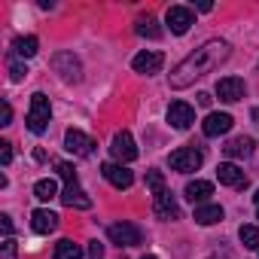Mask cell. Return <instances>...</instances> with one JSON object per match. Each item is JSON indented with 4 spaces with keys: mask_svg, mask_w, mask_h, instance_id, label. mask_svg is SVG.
<instances>
[{
    "mask_svg": "<svg viewBox=\"0 0 259 259\" xmlns=\"http://www.w3.org/2000/svg\"><path fill=\"white\" fill-rule=\"evenodd\" d=\"M232 46L226 40H207L201 49H195L192 55H186L168 76L171 89H189L195 79H201L204 73H213L226 58H229Z\"/></svg>",
    "mask_w": 259,
    "mask_h": 259,
    "instance_id": "1",
    "label": "cell"
},
{
    "mask_svg": "<svg viewBox=\"0 0 259 259\" xmlns=\"http://www.w3.org/2000/svg\"><path fill=\"white\" fill-rule=\"evenodd\" d=\"M49 119H52V107H49V98L43 92H37L31 98V110H28V128L34 135H43L49 128Z\"/></svg>",
    "mask_w": 259,
    "mask_h": 259,
    "instance_id": "2",
    "label": "cell"
},
{
    "mask_svg": "<svg viewBox=\"0 0 259 259\" xmlns=\"http://www.w3.org/2000/svg\"><path fill=\"white\" fill-rule=\"evenodd\" d=\"M171 168L174 171H180V174H189V171H198L201 168V162H204V156H201V150H195V147H180V150H174L171 153Z\"/></svg>",
    "mask_w": 259,
    "mask_h": 259,
    "instance_id": "3",
    "label": "cell"
},
{
    "mask_svg": "<svg viewBox=\"0 0 259 259\" xmlns=\"http://www.w3.org/2000/svg\"><path fill=\"white\" fill-rule=\"evenodd\" d=\"M107 235H110V241L119 244V247H138V244L144 241V232H141L135 223H113V226L107 229Z\"/></svg>",
    "mask_w": 259,
    "mask_h": 259,
    "instance_id": "4",
    "label": "cell"
},
{
    "mask_svg": "<svg viewBox=\"0 0 259 259\" xmlns=\"http://www.w3.org/2000/svg\"><path fill=\"white\" fill-rule=\"evenodd\" d=\"M64 150L73 153V156H79V159H89L95 153V141L89 135H82L79 128H70V132L64 135Z\"/></svg>",
    "mask_w": 259,
    "mask_h": 259,
    "instance_id": "5",
    "label": "cell"
},
{
    "mask_svg": "<svg viewBox=\"0 0 259 259\" xmlns=\"http://www.w3.org/2000/svg\"><path fill=\"white\" fill-rule=\"evenodd\" d=\"M101 174H104V180H110L116 189H128L135 183V174L128 171L125 165H119V162H104L101 165Z\"/></svg>",
    "mask_w": 259,
    "mask_h": 259,
    "instance_id": "6",
    "label": "cell"
},
{
    "mask_svg": "<svg viewBox=\"0 0 259 259\" xmlns=\"http://www.w3.org/2000/svg\"><path fill=\"white\" fill-rule=\"evenodd\" d=\"M165 22H168L171 34H186V31L192 28L195 16H192V10H189V7H171V10H168V16H165Z\"/></svg>",
    "mask_w": 259,
    "mask_h": 259,
    "instance_id": "7",
    "label": "cell"
},
{
    "mask_svg": "<svg viewBox=\"0 0 259 259\" xmlns=\"http://www.w3.org/2000/svg\"><path fill=\"white\" fill-rule=\"evenodd\" d=\"M52 67H55V73H61L64 82H76L79 79V61L73 58V52H58L52 58Z\"/></svg>",
    "mask_w": 259,
    "mask_h": 259,
    "instance_id": "8",
    "label": "cell"
},
{
    "mask_svg": "<svg viewBox=\"0 0 259 259\" xmlns=\"http://www.w3.org/2000/svg\"><path fill=\"white\" fill-rule=\"evenodd\" d=\"M110 153H113V159H119V162H135V159H138V147H135V141H132V135H128V132H119V135L113 138Z\"/></svg>",
    "mask_w": 259,
    "mask_h": 259,
    "instance_id": "9",
    "label": "cell"
},
{
    "mask_svg": "<svg viewBox=\"0 0 259 259\" xmlns=\"http://www.w3.org/2000/svg\"><path fill=\"white\" fill-rule=\"evenodd\" d=\"M217 95H220V101H226V104L241 101V98H244V79H241V76H223V79L217 82Z\"/></svg>",
    "mask_w": 259,
    "mask_h": 259,
    "instance_id": "10",
    "label": "cell"
},
{
    "mask_svg": "<svg viewBox=\"0 0 259 259\" xmlns=\"http://www.w3.org/2000/svg\"><path fill=\"white\" fill-rule=\"evenodd\" d=\"M168 122L183 132V128H189V125L195 122V110H192L186 101H174V104L168 107Z\"/></svg>",
    "mask_w": 259,
    "mask_h": 259,
    "instance_id": "11",
    "label": "cell"
},
{
    "mask_svg": "<svg viewBox=\"0 0 259 259\" xmlns=\"http://www.w3.org/2000/svg\"><path fill=\"white\" fill-rule=\"evenodd\" d=\"M162 64H165V55L162 52H141V55H135V61H132V67L138 70V73H159L162 70Z\"/></svg>",
    "mask_w": 259,
    "mask_h": 259,
    "instance_id": "12",
    "label": "cell"
},
{
    "mask_svg": "<svg viewBox=\"0 0 259 259\" xmlns=\"http://www.w3.org/2000/svg\"><path fill=\"white\" fill-rule=\"evenodd\" d=\"M232 116L229 113H210L207 119H204V125H201V132L207 135V138H220V135H226L229 128H232Z\"/></svg>",
    "mask_w": 259,
    "mask_h": 259,
    "instance_id": "13",
    "label": "cell"
},
{
    "mask_svg": "<svg viewBox=\"0 0 259 259\" xmlns=\"http://www.w3.org/2000/svg\"><path fill=\"white\" fill-rule=\"evenodd\" d=\"M31 229L40 232V235L55 232V229H58V213H52V210H46V207L34 210V213H31Z\"/></svg>",
    "mask_w": 259,
    "mask_h": 259,
    "instance_id": "14",
    "label": "cell"
},
{
    "mask_svg": "<svg viewBox=\"0 0 259 259\" xmlns=\"http://www.w3.org/2000/svg\"><path fill=\"white\" fill-rule=\"evenodd\" d=\"M58 198H61L67 207H79V210H89V207H92V198H89L76 183H67V186H64V192H61Z\"/></svg>",
    "mask_w": 259,
    "mask_h": 259,
    "instance_id": "15",
    "label": "cell"
},
{
    "mask_svg": "<svg viewBox=\"0 0 259 259\" xmlns=\"http://www.w3.org/2000/svg\"><path fill=\"white\" fill-rule=\"evenodd\" d=\"M217 177H220L223 186H244V183H247L244 171H241L238 165H232V162H223V165L217 168Z\"/></svg>",
    "mask_w": 259,
    "mask_h": 259,
    "instance_id": "16",
    "label": "cell"
},
{
    "mask_svg": "<svg viewBox=\"0 0 259 259\" xmlns=\"http://www.w3.org/2000/svg\"><path fill=\"white\" fill-rule=\"evenodd\" d=\"M156 213H159L162 220H177V217H180V207H177V201H174V195H171L168 189L156 195Z\"/></svg>",
    "mask_w": 259,
    "mask_h": 259,
    "instance_id": "17",
    "label": "cell"
},
{
    "mask_svg": "<svg viewBox=\"0 0 259 259\" xmlns=\"http://www.w3.org/2000/svg\"><path fill=\"white\" fill-rule=\"evenodd\" d=\"M253 138H235V141H229L223 150H226V156L229 159H247V156H253Z\"/></svg>",
    "mask_w": 259,
    "mask_h": 259,
    "instance_id": "18",
    "label": "cell"
},
{
    "mask_svg": "<svg viewBox=\"0 0 259 259\" xmlns=\"http://www.w3.org/2000/svg\"><path fill=\"white\" fill-rule=\"evenodd\" d=\"M213 195V183H207V180H192V183H186V198L195 204H201V201H207Z\"/></svg>",
    "mask_w": 259,
    "mask_h": 259,
    "instance_id": "19",
    "label": "cell"
},
{
    "mask_svg": "<svg viewBox=\"0 0 259 259\" xmlns=\"http://www.w3.org/2000/svg\"><path fill=\"white\" fill-rule=\"evenodd\" d=\"M220 220H223V207H220V204H201V207H195V223L213 226V223H220Z\"/></svg>",
    "mask_w": 259,
    "mask_h": 259,
    "instance_id": "20",
    "label": "cell"
},
{
    "mask_svg": "<svg viewBox=\"0 0 259 259\" xmlns=\"http://www.w3.org/2000/svg\"><path fill=\"white\" fill-rule=\"evenodd\" d=\"M37 49H40V40H37V37H19V40L13 43V52H16L19 58H34Z\"/></svg>",
    "mask_w": 259,
    "mask_h": 259,
    "instance_id": "21",
    "label": "cell"
},
{
    "mask_svg": "<svg viewBox=\"0 0 259 259\" xmlns=\"http://www.w3.org/2000/svg\"><path fill=\"white\" fill-rule=\"evenodd\" d=\"M52 259H82V250H79V244H73V241H58L55 244V253H52Z\"/></svg>",
    "mask_w": 259,
    "mask_h": 259,
    "instance_id": "22",
    "label": "cell"
},
{
    "mask_svg": "<svg viewBox=\"0 0 259 259\" xmlns=\"http://www.w3.org/2000/svg\"><path fill=\"white\" fill-rule=\"evenodd\" d=\"M34 195H37L40 201H49V198H55V195H58V186H55V180H49V177H46V180H37V183H34Z\"/></svg>",
    "mask_w": 259,
    "mask_h": 259,
    "instance_id": "23",
    "label": "cell"
},
{
    "mask_svg": "<svg viewBox=\"0 0 259 259\" xmlns=\"http://www.w3.org/2000/svg\"><path fill=\"white\" fill-rule=\"evenodd\" d=\"M141 37H150V40H156L159 34H162V28L156 25V19L153 16H147V19H138V28H135Z\"/></svg>",
    "mask_w": 259,
    "mask_h": 259,
    "instance_id": "24",
    "label": "cell"
},
{
    "mask_svg": "<svg viewBox=\"0 0 259 259\" xmlns=\"http://www.w3.org/2000/svg\"><path fill=\"white\" fill-rule=\"evenodd\" d=\"M238 238H241L244 247L259 250V229H256V226H241V229H238Z\"/></svg>",
    "mask_w": 259,
    "mask_h": 259,
    "instance_id": "25",
    "label": "cell"
},
{
    "mask_svg": "<svg viewBox=\"0 0 259 259\" xmlns=\"http://www.w3.org/2000/svg\"><path fill=\"white\" fill-rule=\"evenodd\" d=\"M147 186L153 189V195L165 192V177H162V171H147Z\"/></svg>",
    "mask_w": 259,
    "mask_h": 259,
    "instance_id": "26",
    "label": "cell"
},
{
    "mask_svg": "<svg viewBox=\"0 0 259 259\" xmlns=\"http://www.w3.org/2000/svg\"><path fill=\"white\" fill-rule=\"evenodd\" d=\"M55 171H58V177H61L64 183H76V171H73V165H70V162H58V165H55Z\"/></svg>",
    "mask_w": 259,
    "mask_h": 259,
    "instance_id": "27",
    "label": "cell"
},
{
    "mask_svg": "<svg viewBox=\"0 0 259 259\" xmlns=\"http://www.w3.org/2000/svg\"><path fill=\"white\" fill-rule=\"evenodd\" d=\"M25 73H28V67H25V64H19V61L13 58V61H10V76H13V82H19Z\"/></svg>",
    "mask_w": 259,
    "mask_h": 259,
    "instance_id": "28",
    "label": "cell"
},
{
    "mask_svg": "<svg viewBox=\"0 0 259 259\" xmlns=\"http://www.w3.org/2000/svg\"><path fill=\"white\" fill-rule=\"evenodd\" d=\"M0 259H16V241L13 238L4 241V247H0Z\"/></svg>",
    "mask_w": 259,
    "mask_h": 259,
    "instance_id": "29",
    "label": "cell"
},
{
    "mask_svg": "<svg viewBox=\"0 0 259 259\" xmlns=\"http://www.w3.org/2000/svg\"><path fill=\"white\" fill-rule=\"evenodd\" d=\"M0 162H4V165H10V162H13V144H10V141L0 144Z\"/></svg>",
    "mask_w": 259,
    "mask_h": 259,
    "instance_id": "30",
    "label": "cell"
},
{
    "mask_svg": "<svg viewBox=\"0 0 259 259\" xmlns=\"http://www.w3.org/2000/svg\"><path fill=\"white\" fill-rule=\"evenodd\" d=\"M89 259H104V247H101L98 241L89 244Z\"/></svg>",
    "mask_w": 259,
    "mask_h": 259,
    "instance_id": "31",
    "label": "cell"
},
{
    "mask_svg": "<svg viewBox=\"0 0 259 259\" xmlns=\"http://www.w3.org/2000/svg\"><path fill=\"white\" fill-rule=\"evenodd\" d=\"M0 226H4V235H7V238L13 235V220H10L7 213H4V217H0Z\"/></svg>",
    "mask_w": 259,
    "mask_h": 259,
    "instance_id": "32",
    "label": "cell"
},
{
    "mask_svg": "<svg viewBox=\"0 0 259 259\" xmlns=\"http://www.w3.org/2000/svg\"><path fill=\"white\" fill-rule=\"evenodd\" d=\"M10 119H13V107L4 104V125H10Z\"/></svg>",
    "mask_w": 259,
    "mask_h": 259,
    "instance_id": "33",
    "label": "cell"
},
{
    "mask_svg": "<svg viewBox=\"0 0 259 259\" xmlns=\"http://www.w3.org/2000/svg\"><path fill=\"white\" fill-rule=\"evenodd\" d=\"M198 104H201V107H207V104H210V95H204V92H201V95H198Z\"/></svg>",
    "mask_w": 259,
    "mask_h": 259,
    "instance_id": "34",
    "label": "cell"
},
{
    "mask_svg": "<svg viewBox=\"0 0 259 259\" xmlns=\"http://www.w3.org/2000/svg\"><path fill=\"white\" fill-rule=\"evenodd\" d=\"M253 201H256V213H259V189H256V195H253Z\"/></svg>",
    "mask_w": 259,
    "mask_h": 259,
    "instance_id": "35",
    "label": "cell"
},
{
    "mask_svg": "<svg viewBox=\"0 0 259 259\" xmlns=\"http://www.w3.org/2000/svg\"><path fill=\"white\" fill-rule=\"evenodd\" d=\"M144 259H156V256H144Z\"/></svg>",
    "mask_w": 259,
    "mask_h": 259,
    "instance_id": "36",
    "label": "cell"
}]
</instances>
